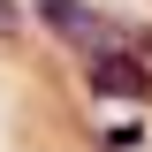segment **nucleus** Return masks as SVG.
<instances>
[{
    "instance_id": "1",
    "label": "nucleus",
    "mask_w": 152,
    "mask_h": 152,
    "mask_svg": "<svg viewBox=\"0 0 152 152\" xmlns=\"http://www.w3.org/2000/svg\"><path fill=\"white\" fill-rule=\"evenodd\" d=\"M76 69H84V91L91 99H129V107H152V53H137V46H91V53H76Z\"/></svg>"
},
{
    "instance_id": "2",
    "label": "nucleus",
    "mask_w": 152,
    "mask_h": 152,
    "mask_svg": "<svg viewBox=\"0 0 152 152\" xmlns=\"http://www.w3.org/2000/svg\"><path fill=\"white\" fill-rule=\"evenodd\" d=\"M31 15L69 46V53H91V46H114V23L99 15L91 0H31Z\"/></svg>"
},
{
    "instance_id": "3",
    "label": "nucleus",
    "mask_w": 152,
    "mask_h": 152,
    "mask_svg": "<svg viewBox=\"0 0 152 152\" xmlns=\"http://www.w3.org/2000/svg\"><path fill=\"white\" fill-rule=\"evenodd\" d=\"M145 145V122H107L99 129V152H137Z\"/></svg>"
},
{
    "instance_id": "4",
    "label": "nucleus",
    "mask_w": 152,
    "mask_h": 152,
    "mask_svg": "<svg viewBox=\"0 0 152 152\" xmlns=\"http://www.w3.org/2000/svg\"><path fill=\"white\" fill-rule=\"evenodd\" d=\"M23 38V0H0V46H15Z\"/></svg>"
}]
</instances>
